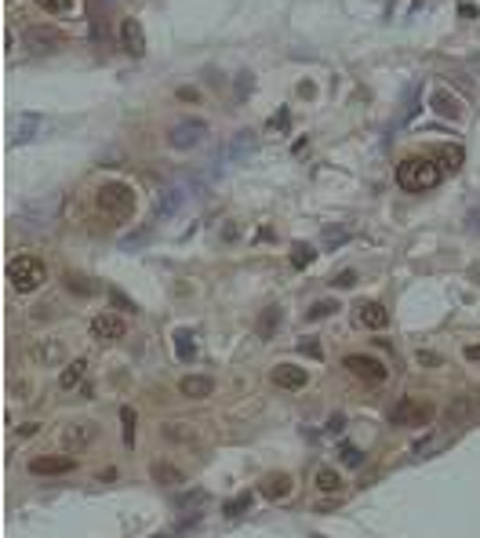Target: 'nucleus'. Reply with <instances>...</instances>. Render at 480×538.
I'll return each instance as SVG.
<instances>
[{
	"label": "nucleus",
	"mask_w": 480,
	"mask_h": 538,
	"mask_svg": "<svg viewBox=\"0 0 480 538\" xmlns=\"http://www.w3.org/2000/svg\"><path fill=\"white\" fill-rule=\"evenodd\" d=\"M331 284H335V288H353V284H357V273H353V269H342V273H338Z\"/></svg>",
	"instance_id": "38"
},
{
	"label": "nucleus",
	"mask_w": 480,
	"mask_h": 538,
	"mask_svg": "<svg viewBox=\"0 0 480 538\" xmlns=\"http://www.w3.org/2000/svg\"><path fill=\"white\" fill-rule=\"evenodd\" d=\"M204 135H207V124L190 117V120H178L172 131H167V146L172 149H193V146L204 142Z\"/></svg>",
	"instance_id": "6"
},
{
	"label": "nucleus",
	"mask_w": 480,
	"mask_h": 538,
	"mask_svg": "<svg viewBox=\"0 0 480 538\" xmlns=\"http://www.w3.org/2000/svg\"><path fill=\"white\" fill-rule=\"evenodd\" d=\"M357 324L378 331V328H386V324H389V309L382 302H360L357 306Z\"/></svg>",
	"instance_id": "15"
},
{
	"label": "nucleus",
	"mask_w": 480,
	"mask_h": 538,
	"mask_svg": "<svg viewBox=\"0 0 480 538\" xmlns=\"http://www.w3.org/2000/svg\"><path fill=\"white\" fill-rule=\"evenodd\" d=\"M465 360H480V342L477 346H465Z\"/></svg>",
	"instance_id": "42"
},
{
	"label": "nucleus",
	"mask_w": 480,
	"mask_h": 538,
	"mask_svg": "<svg viewBox=\"0 0 480 538\" xmlns=\"http://www.w3.org/2000/svg\"><path fill=\"white\" fill-rule=\"evenodd\" d=\"M91 338L95 342H117V338H124V320L113 313H98L91 320Z\"/></svg>",
	"instance_id": "11"
},
{
	"label": "nucleus",
	"mask_w": 480,
	"mask_h": 538,
	"mask_svg": "<svg viewBox=\"0 0 480 538\" xmlns=\"http://www.w3.org/2000/svg\"><path fill=\"white\" fill-rule=\"evenodd\" d=\"M84 371H88V360H73L69 367H62V375H59V389H77L80 386V378H84Z\"/></svg>",
	"instance_id": "19"
},
{
	"label": "nucleus",
	"mask_w": 480,
	"mask_h": 538,
	"mask_svg": "<svg viewBox=\"0 0 480 538\" xmlns=\"http://www.w3.org/2000/svg\"><path fill=\"white\" fill-rule=\"evenodd\" d=\"M346 236H349V230H324V244L335 248V244H342Z\"/></svg>",
	"instance_id": "37"
},
{
	"label": "nucleus",
	"mask_w": 480,
	"mask_h": 538,
	"mask_svg": "<svg viewBox=\"0 0 480 538\" xmlns=\"http://www.w3.org/2000/svg\"><path fill=\"white\" fill-rule=\"evenodd\" d=\"M248 505H251V494L244 491V494H237V499H230V502H225V505H222V513H225V517H240Z\"/></svg>",
	"instance_id": "32"
},
{
	"label": "nucleus",
	"mask_w": 480,
	"mask_h": 538,
	"mask_svg": "<svg viewBox=\"0 0 480 538\" xmlns=\"http://www.w3.org/2000/svg\"><path fill=\"white\" fill-rule=\"evenodd\" d=\"M40 11H48V15H66L69 11V0H37Z\"/></svg>",
	"instance_id": "34"
},
{
	"label": "nucleus",
	"mask_w": 480,
	"mask_h": 538,
	"mask_svg": "<svg viewBox=\"0 0 480 538\" xmlns=\"http://www.w3.org/2000/svg\"><path fill=\"white\" fill-rule=\"evenodd\" d=\"M207 494L204 491H186V494H175V505L178 509H190V505H204Z\"/></svg>",
	"instance_id": "33"
},
{
	"label": "nucleus",
	"mask_w": 480,
	"mask_h": 538,
	"mask_svg": "<svg viewBox=\"0 0 480 538\" xmlns=\"http://www.w3.org/2000/svg\"><path fill=\"white\" fill-rule=\"evenodd\" d=\"M211 389H215V382L207 375H186L178 382V393L190 396V400H204V396H211Z\"/></svg>",
	"instance_id": "16"
},
{
	"label": "nucleus",
	"mask_w": 480,
	"mask_h": 538,
	"mask_svg": "<svg viewBox=\"0 0 480 538\" xmlns=\"http://www.w3.org/2000/svg\"><path fill=\"white\" fill-rule=\"evenodd\" d=\"M430 106H433L436 117H444V120H459L462 117V98L451 95L447 88H436L433 98H430Z\"/></svg>",
	"instance_id": "14"
},
{
	"label": "nucleus",
	"mask_w": 480,
	"mask_h": 538,
	"mask_svg": "<svg viewBox=\"0 0 480 538\" xmlns=\"http://www.w3.org/2000/svg\"><path fill=\"white\" fill-rule=\"evenodd\" d=\"M109 299H113V306H117V309H128V313L135 309V306H131V302H128V299H124V295H120V291H109Z\"/></svg>",
	"instance_id": "40"
},
{
	"label": "nucleus",
	"mask_w": 480,
	"mask_h": 538,
	"mask_svg": "<svg viewBox=\"0 0 480 538\" xmlns=\"http://www.w3.org/2000/svg\"><path fill=\"white\" fill-rule=\"evenodd\" d=\"M342 367H346V371H353L357 378L371 382V386H378V382H386V367L378 364L375 357H360V353H349V357L342 360Z\"/></svg>",
	"instance_id": "8"
},
{
	"label": "nucleus",
	"mask_w": 480,
	"mask_h": 538,
	"mask_svg": "<svg viewBox=\"0 0 480 538\" xmlns=\"http://www.w3.org/2000/svg\"><path fill=\"white\" fill-rule=\"evenodd\" d=\"M66 288L80 295V299H88V295H95V284H88V277H80V273H66Z\"/></svg>",
	"instance_id": "28"
},
{
	"label": "nucleus",
	"mask_w": 480,
	"mask_h": 538,
	"mask_svg": "<svg viewBox=\"0 0 480 538\" xmlns=\"http://www.w3.org/2000/svg\"><path fill=\"white\" fill-rule=\"evenodd\" d=\"M277 328H280V309H277V306L262 309V317H259V335H262V338H270Z\"/></svg>",
	"instance_id": "27"
},
{
	"label": "nucleus",
	"mask_w": 480,
	"mask_h": 538,
	"mask_svg": "<svg viewBox=\"0 0 480 538\" xmlns=\"http://www.w3.org/2000/svg\"><path fill=\"white\" fill-rule=\"evenodd\" d=\"M306 382H309V375L299 364H277L273 367V386L277 389H302Z\"/></svg>",
	"instance_id": "13"
},
{
	"label": "nucleus",
	"mask_w": 480,
	"mask_h": 538,
	"mask_svg": "<svg viewBox=\"0 0 480 538\" xmlns=\"http://www.w3.org/2000/svg\"><path fill=\"white\" fill-rule=\"evenodd\" d=\"M182 201H186V193H182L178 186L164 189V193H160V201H157V219H167V215H172V211L182 204Z\"/></svg>",
	"instance_id": "21"
},
{
	"label": "nucleus",
	"mask_w": 480,
	"mask_h": 538,
	"mask_svg": "<svg viewBox=\"0 0 480 538\" xmlns=\"http://www.w3.org/2000/svg\"><path fill=\"white\" fill-rule=\"evenodd\" d=\"M164 436H167V440H175V444H186V440H193V426H190V422H167V426H164Z\"/></svg>",
	"instance_id": "24"
},
{
	"label": "nucleus",
	"mask_w": 480,
	"mask_h": 538,
	"mask_svg": "<svg viewBox=\"0 0 480 538\" xmlns=\"http://www.w3.org/2000/svg\"><path fill=\"white\" fill-rule=\"evenodd\" d=\"M477 400H480V396H477Z\"/></svg>",
	"instance_id": "46"
},
{
	"label": "nucleus",
	"mask_w": 480,
	"mask_h": 538,
	"mask_svg": "<svg viewBox=\"0 0 480 538\" xmlns=\"http://www.w3.org/2000/svg\"><path fill=\"white\" fill-rule=\"evenodd\" d=\"M8 280H11V288H15L19 295H30V291H37L48 280V269H44L40 259H33V254H19V259L8 262Z\"/></svg>",
	"instance_id": "3"
},
{
	"label": "nucleus",
	"mask_w": 480,
	"mask_h": 538,
	"mask_svg": "<svg viewBox=\"0 0 480 538\" xmlns=\"http://www.w3.org/2000/svg\"><path fill=\"white\" fill-rule=\"evenodd\" d=\"M317 488L320 491H338V488H342V476H338L335 470H331V465H320V470H317Z\"/></svg>",
	"instance_id": "26"
},
{
	"label": "nucleus",
	"mask_w": 480,
	"mask_h": 538,
	"mask_svg": "<svg viewBox=\"0 0 480 538\" xmlns=\"http://www.w3.org/2000/svg\"><path fill=\"white\" fill-rule=\"evenodd\" d=\"M291 476L288 473H270V476H266L262 480V494H266V499H273V502H280V499H288V494H291Z\"/></svg>",
	"instance_id": "17"
},
{
	"label": "nucleus",
	"mask_w": 480,
	"mask_h": 538,
	"mask_svg": "<svg viewBox=\"0 0 480 538\" xmlns=\"http://www.w3.org/2000/svg\"><path fill=\"white\" fill-rule=\"evenodd\" d=\"M302 353H306V357H313V360H320V357H324V349H320L317 338H306V342H302Z\"/></svg>",
	"instance_id": "39"
},
{
	"label": "nucleus",
	"mask_w": 480,
	"mask_h": 538,
	"mask_svg": "<svg viewBox=\"0 0 480 538\" xmlns=\"http://www.w3.org/2000/svg\"><path fill=\"white\" fill-rule=\"evenodd\" d=\"M441 175H444L441 164H433L426 157H407V160L397 164V182H400V189H407V193L433 189L436 182H441Z\"/></svg>",
	"instance_id": "2"
},
{
	"label": "nucleus",
	"mask_w": 480,
	"mask_h": 538,
	"mask_svg": "<svg viewBox=\"0 0 480 538\" xmlns=\"http://www.w3.org/2000/svg\"><path fill=\"white\" fill-rule=\"evenodd\" d=\"M153 480H157V484H167V488H178V484H186V473L175 470V465H167V462H157L153 465Z\"/></svg>",
	"instance_id": "20"
},
{
	"label": "nucleus",
	"mask_w": 480,
	"mask_h": 538,
	"mask_svg": "<svg viewBox=\"0 0 480 538\" xmlns=\"http://www.w3.org/2000/svg\"><path fill=\"white\" fill-rule=\"evenodd\" d=\"M418 360H422V364H433V367L441 364V357H433V353H418Z\"/></svg>",
	"instance_id": "43"
},
{
	"label": "nucleus",
	"mask_w": 480,
	"mask_h": 538,
	"mask_svg": "<svg viewBox=\"0 0 480 538\" xmlns=\"http://www.w3.org/2000/svg\"><path fill=\"white\" fill-rule=\"evenodd\" d=\"M436 164H441V171H459L462 167V149L459 146H441L436 149Z\"/></svg>",
	"instance_id": "22"
},
{
	"label": "nucleus",
	"mask_w": 480,
	"mask_h": 538,
	"mask_svg": "<svg viewBox=\"0 0 480 538\" xmlns=\"http://www.w3.org/2000/svg\"><path fill=\"white\" fill-rule=\"evenodd\" d=\"M415 98H418V84H412L407 88V95H404V109H400V120H407L415 113Z\"/></svg>",
	"instance_id": "35"
},
{
	"label": "nucleus",
	"mask_w": 480,
	"mask_h": 538,
	"mask_svg": "<svg viewBox=\"0 0 480 538\" xmlns=\"http://www.w3.org/2000/svg\"><path fill=\"white\" fill-rule=\"evenodd\" d=\"M40 429V422H26V426L19 429V436H30V433H37Z\"/></svg>",
	"instance_id": "41"
},
{
	"label": "nucleus",
	"mask_w": 480,
	"mask_h": 538,
	"mask_svg": "<svg viewBox=\"0 0 480 538\" xmlns=\"http://www.w3.org/2000/svg\"><path fill=\"white\" fill-rule=\"evenodd\" d=\"M178 98H182V102H186V98L193 102V98H196V91H193V88H178Z\"/></svg>",
	"instance_id": "44"
},
{
	"label": "nucleus",
	"mask_w": 480,
	"mask_h": 538,
	"mask_svg": "<svg viewBox=\"0 0 480 538\" xmlns=\"http://www.w3.org/2000/svg\"><path fill=\"white\" fill-rule=\"evenodd\" d=\"M473 225H480V211H473Z\"/></svg>",
	"instance_id": "45"
},
{
	"label": "nucleus",
	"mask_w": 480,
	"mask_h": 538,
	"mask_svg": "<svg viewBox=\"0 0 480 538\" xmlns=\"http://www.w3.org/2000/svg\"><path fill=\"white\" fill-rule=\"evenodd\" d=\"M22 40H26V48H33V51H51V48H59L66 37L59 30H51V26H30V30L22 33Z\"/></svg>",
	"instance_id": "10"
},
{
	"label": "nucleus",
	"mask_w": 480,
	"mask_h": 538,
	"mask_svg": "<svg viewBox=\"0 0 480 538\" xmlns=\"http://www.w3.org/2000/svg\"><path fill=\"white\" fill-rule=\"evenodd\" d=\"M255 153V131H237V138L225 149V160H240V157H251Z\"/></svg>",
	"instance_id": "18"
},
{
	"label": "nucleus",
	"mask_w": 480,
	"mask_h": 538,
	"mask_svg": "<svg viewBox=\"0 0 480 538\" xmlns=\"http://www.w3.org/2000/svg\"><path fill=\"white\" fill-rule=\"evenodd\" d=\"M430 418H433V404H418L412 396H400L389 411L393 426H430Z\"/></svg>",
	"instance_id": "4"
},
{
	"label": "nucleus",
	"mask_w": 480,
	"mask_h": 538,
	"mask_svg": "<svg viewBox=\"0 0 480 538\" xmlns=\"http://www.w3.org/2000/svg\"><path fill=\"white\" fill-rule=\"evenodd\" d=\"M342 462H346V465H353V470H357V465L364 462V455H360V451L353 447V444H342Z\"/></svg>",
	"instance_id": "36"
},
{
	"label": "nucleus",
	"mask_w": 480,
	"mask_h": 538,
	"mask_svg": "<svg viewBox=\"0 0 480 538\" xmlns=\"http://www.w3.org/2000/svg\"><path fill=\"white\" fill-rule=\"evenodd\" d=\"M26 360H30L33 367H59L66 360V342L62 338H40V342H33L30 349H26Z\"/></svg>",
	"instance_id": "5"
},
{
	"label": "nucleus",
	"mask_w": 480,
	"mask_h": 538,
	"mask_svg": "<svg viewBox=\"0 0 480 538\" xmlns=\"http://www.w3.org/2000/svg\"><path fill=\"white\" fill-rule=\"evenodd\" d=\"M313 259H317V251L309 248V244H295V251H291V266L295 269H306Z\"/></svg>",
	"instance_id": "31"
},
{
	"label": "nucleus",
	"mask_w": 480,
	"mask_h": 538,
	"mask_svg": "<svg viewBox=\"0 0 480 538\" xmlns=\"http://www.w3.org/2000/svg\"><path fill=\"white\" fill-rule=\"evenodd\" d=\"M175 353H178V360H193L196 357V338H193V331H175Z\"/></svg>",
	"instance_id": "23"
},
{
	"label": "nucleus",
	"mask_w": 480,
	"mask_h": 538,
	"mask_svg": "<svg viewBox=\"0 0 480 538\" xmlns=\"http://www.w3.org/2000/svg\"><path fill=\"white\" fill-rule=\"evenodd\" d=\"M120 48L131 55V59H142L146 55V33H142V22L138 19H124L120 22Z\"/></svg>",
	"instance_id": "9"
},
{
	"label": "nucleus",
	"mask_w": 480,
	"mask_h": 538,
	"mask_svg": "<svg viewBox=\"0 0 480 538\" xmlns=\"http://www.w3.org/2000/svg\"><path fill=\"white\" fill-rule=\"evenodd\" d=\"M95 440H98V426H95V422H73V426L62 429V447L69 451V455L88 451Z\"/></svg>",
	"instance_id": "7"
},
{
	"label": "nucleus",
	"mask_w": 480,
	"mask_h": 538,
	"mask_svg": "<svg viewBox=\"0 0 480 538\" xmlns=\"http://www.w3.org/2000/svg\"><path fill=\"white\" fill-rule=\"evenodd\" d=\"M95 207L113 222H128L135 215V189L128 182H102L95 193Z\"/></svg>",
	"instance_id": "1"
},
{
	"label": "nucleus",
	"mask_w": 480,
	"mask_h": 538,
	"mask_svg": "<svg viewBox=\"0 0 480 538\" xmlns=\"http://www.w3.org/2000/svg\"><path fill=\"white\" fill-rule=\"evenodd\" d=\"M37 117H15V127H11V142H26L33 131H37Z\"/></svg>",
	"instance_id": "25"
},
{
	"label": "nucleus",
	"mask_w": 480,
	"mask_h": 538,
	"mask_svg": "<svg viewBox=\"0 0 480 538\" xmlns=\"http://www.w3.org/2000/svg\"><path fill=\"white\" fill-rule=\"evenodd\" d=\"M335 309H338V302H335V299H324V302H313V306H309V309H306V320H324V317H331V313H335Z\"/></svg>",
	"instance_id": "29"
},
{
	"label": "nucleus",
	"mask_w": 480,
	"mask_h": 538,
	"mask_svg": "<svg viewBox=\"0 0 480 538\" xmlns=\"http://www.w3.org/2000/svg\"><path fill=\"white\" fill-rule=\"evenodd\" d=\"M120 426H124V444L135 447V407H120Z\"/></svg>",
	"instance_id": "30"
},
{
	"label": "nucleus",
	"mask_w": 480,
	"mask_h": 538,
	"mask_svg": "<svg viewBox=\"0 0 480 538\" xmlns=\"http://www.w3.org/2000/svg\"><path fill=\"white\" fill-rule=\"evenodd\" d=\"M77 465V458H69V455H44V458H33L30 462V473L37 476H62L69 473Z\"/></svg>",
	"instance_id": "12"
}]
</instances>
